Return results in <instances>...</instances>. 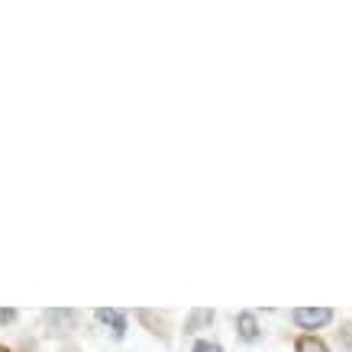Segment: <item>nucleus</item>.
<instances>
[{
    "mask_svg": "<svg viewBox=\"0 0 352 352\" xmlns=\"http://www.w3.org/2000/svg\"><path fill=\"white\" fill-rule=\"evenodd\" d=\"M333 320V310L330 307H307V310H294V323L300 330H320Z\"/></svg>",
    "mask_w": 352,
    "mask_h": 352,
    "instance_id": "obj_1",
    "label": "nucleus"
},
{
    "mask_svg": "<svg viewBox=\"0 0 352 352\" xmlns=\"http://www.w3.org/2000/svg\"><path fill=\"white\" fill-rule=\"evenodd\" d=\"M97 320L104 323V327H110V330H113V336H123V333H126V314H123V310H113V307H100L94 314Z\"/></svg>",
    "mask_w": 352,
    "mask_h": 352,
    "instance_id": "obj_2",
    "label": "nucleus"
},
{
    "mask_svg": "<svg viewBox=\"0 0 352 352\" xmlns=\"http://www.w3.org/2000/svg\"><path fill=\"white\" fill-rule=\"evenodd\" d=\"M236 330H239V336H243L245 342H256L258 340V320H256V314L243 310V314L236 317Z\"/></svg>",
    "mask_w": 352,
    "mask_h": 352,
    "instance_id": "obj_3",
    "label": "nucleus"
},
{
    "mask_svg": "<svg viewBox=\"0 0 352 352\" xmlns=\"http://www.w3.org/2000/svg\"><path fill=\"white\" fill-rule=\"evenodd\" d=\"M294 349L298 352H327V346H323V340H317V336H300Z\"/></svg>",
    "mask_w": 352,
    "mask_h": 352,
    "instance_id": "obj_4",
    "label": "nucleus"
},
{
    "mask_svg": "<svg viewBox=\"0 0 352 352\" xmlns=\"http://www.w3.org/2000/svg\"><path fill=\"white\" fill-rule=\"evenodd\" d=\"M210 320H214V310H194L191 320H188V327H184V333H194L201 323H210Z\"/></svg>",
    "mask_w": 352,
    "mask_h": 352,
    "instance_id": "obj_5",
    "label": "nucleus"
},
{
    "mask_svg": "<svg viewBox=\"0 0 352 352\" xmlns=\"http://www.w3.org/2000/svg\"><path fill=\"white\" fill-rule=\"evenodd\" d=\"M45 320L55 323V327H58V323L72 327V323H75V310H49V314H45Z\"/></svg>",
    "mask_w": 352,
    "mask_h": 352,
    "instance_id": "obj_6",
    "label": "nucleus"
},
{
    "mask_svg": "<svg viewBox=\"0 0 352 352\" xmlns=\"http://www.w3.org/2000/svg\"><path fill=\"white\" fill-rule=\"evenodd\" d=\"M194 352H223L217 342H210V340H201L197 346H194Z\"/></svg>",
    "mask_w": 352,
    "mask_h": 352,
    "instance_id": "obj_7",
    "label": "nucleus"
},
{
    "mask_svg": "<svg viewBox=\"0 0 352 352\" xmlns=\"http://www.w3.org/2000/svg\"><path fill=\"white\" fill-rule=\"evenodd\" d=\"M16 320V310H0V323H13Z\"/></svg>",
    "mask_w": 352,
    "mask_h": 352,
    "instance_id": "obj_8",
    "label": "nucleus"
},
{
    "mask_svg": "<svg viewBox=\"0 0 352 352\" xmlns=\"http://www.w3.org/2000/svg\"><path fill=\"white\" fill-rule=\"evenodd\" d=\"M342 340H346V342H352V327H346V333H342Z\"/></svg>",
    "mask_w": 352,
    "mask_h": 352,
    "instance_id": "obj_9",
    "label": "nucleus"
},
{
    "mask_svg": "<svg viewBox=\"0 0 352 352\" xmlns=\"http://www.w3.org/2000/svg\"><path fill=\"white\" fill-rule=\"evenodd\" d=\"M0 352H10V349H3V346H0Z\"/></svg>",
    "mask_w": 352,
    "mask_h": 352,
    "instance_id": "obj_10",
    "label": "nucleus"
}]
</instances>
